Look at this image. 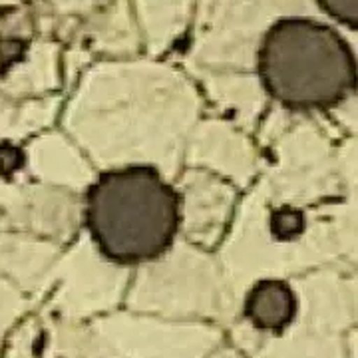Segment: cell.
<instances>
[{
  "label": "cell",
  "mask_w": 358,
  "mask_h": 358,
  "mask_svg": "<svg viewBox=\"0 0 358 358\" xmlns=\"http://www.w3.org/2000/svg\"><path fill=\"white\" fill-rule=\"evenodd\" d=\"M273 231L279 239H291L303 231V215L296 209H279L271 219Z\"/></svg>",
  "instance_id": "cell-4"
},
{
  "label": "cell",
  "mask_w": 358,
  "mask_h": 358,
  "mask_svg": "<svg viewBox=\"0 0 358 358\" xmlns=\"http://www.w3.org/2000/svg\"><path fill=\"white\" fill-rule=\"evenodd\" d=\"M22 54V42L18 40H0V64H10Z\"/></svg>",
  "instance_id": "cell-6"
},
{
  "label": "cell",
  "mask_w": 358,
  "mask_h": 358,
  "mask_svg": "<svg viewBox=\"0 0 358 358\" xmlns=\"http://www.w3.org/2000/svg\"><path fill=\"white\" fill-rule=\"evenodd\" d=\"M319 4L338 22L350 28L358 26V0H319Z\"/></svg>",
  "instance_id": "cell-5"
},
{
  "label": "cell",
  "mask_w": 358,
  "mask_h": 358,
  "mask_svg": "<svg viewBox=\"0 0 358 358\" xmlns=\"http://www.w3.org/2000/svg\"><path fill=\"white\" fill-rule=\"evenodd\" d=\"M296 301L291 287L282 281H261L247 296L245 313L249 320L265 331H282L294 317Z\"/></svg>",
  "instance_id": "cell-3"
},
{
  "label": "cell",
  "mask_w": 358,
  "mask_h": 358,
  "mask_svg": "<svg viewBox=\"0 0 358 358\" xmlns=\"http://www.w3.org/2000/svg\"><path fill=\"white\" fill-rule=\"evenodd\" d=\"M259 76L268 94L293 110H324L357 84V62L331 26L282 18L263 38Z\"/></svg>",
  "instance_id": "cell-2"
},
{
  "label": "cell",
  "mask_w": 358,
  "mask_h": 358,
  "mask_svg": "<svg viewBox=\"0 0 358 358\" xmlns=\"http://www.w3.org/2000/svg\"><path fill=\"white\" fill-rule=\"evenodd\" d=\"M86 223L108 259L115 263L152 261L178 233L179 199L154 167L108 171L90 187Z\"/></svg>",
  "instance_id": "cell-1"
}]
</instances>
